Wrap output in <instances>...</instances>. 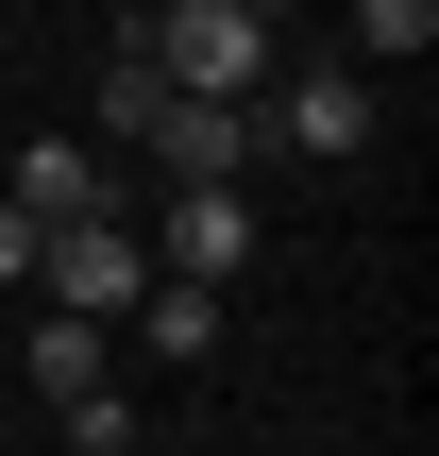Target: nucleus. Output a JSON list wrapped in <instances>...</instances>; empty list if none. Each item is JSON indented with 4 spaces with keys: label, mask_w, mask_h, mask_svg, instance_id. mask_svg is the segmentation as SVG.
<instances>
[{
    "label": "nucleus",
    "mask_w": 439,
    "mask_h": 456,
    "mask_svg": "<svg viewBox=\"0 0 439 456\" xmlns=\"http://www.w3.org/2000/svg\"><path fill=\"white\" fill-rule=\"evenodd\" d=\"M51 423H68V456H135V389H118V372H85Z\"/></svg>",
    "instance_id": "9d476101"
},
{
    "label": "nucleus",
    "mask_w": 439,
    "mask_h": 456,
    "mask_svg": "<svg viewBox=\"0 0 439 456\" xmlns=\"http://www.w3.org/2000/svg\"><path fill=\"white\" fill-rule=\"evenodd\" d=\"M254 17H271V34H288V17H305V0H254Z\"/></svg>",
    "instance_id": "ddd939ff"
},
{
    "label": "nucleus",
    "mask_w": 439,
    "mask_h": 456,
    "mask_svg": "<svg viewBox=\"0 0 439 456\" xmlns=\"http://www.w3.org/2000/svg\"><path fill=\"white\" fill-rule=\"evenodd\" d=\"M34 254H51V220H34V203H0V288H34Z\"/></svg>",
    "instance_id": "f8f14e48"
},
{
    "label": "nucleus",
    "mask_w": 439,
    "mask_h": 456,
    "mask_svg": "<svg viewBox=\"0 0 439 456\" xmlns=\"http://www.w3.org/2000/svg\"><path fill=\"white\" fill-rule=\"evenodd\" d=\"M152 271H203V288H237V271H254V203H237V186H169V220H152Z\"/></svg>",
    "instance_id": "39448f33"
},
{
    "label": "nucleus",
    "mask_w": 439,
    "mask_h": 456,
    "mask_svg": "<svg viewBox=\"0 0 439 456\" xmlns=\"http://www.w3.org/2000/svg\"><path fill=\"white\" fill-rule=\"evenodd\" d=\"M135 152H152L169 186H237V169L271 152V118H254V102H186V85H169V118H152Z\"/></svg>",
    "instance_id": "20e7f679"
},
{
    "label": "nucleus",
    "mask_w": 439,
    "mask_h": 456,
    "mask_svg": "<svg viewBox=\"0 0 439 456\" xmlns=\"http://www.w3.org/2000/svg\"><path fill=\"white\" fill-rule=\"evenodd\" d=\"M85 372H118V355H102V322H85V305H34V389L68 406Z\"/></svg>",
    "instance_id": "1a4fd4ad"
},
{
    "label": "nucleus",
    "mask_w": 439,
    "mask_h": 456,
    "mask_svg": "<svg viewBox=\"0 0 439 456\" xmlns=\"http://www.w3.org/2000/svg\"><path fill=\"white\" fill-rule=\"evenodd\" d=\"M118 322H135V355H152V372H186V355H220V322H237V305H220L203 271H152Z\"/></svg>",
    "instance_id": "0eeeda50"
},
{
    "label": "nucleus",
    "mask_w": 439,
    "mask_h": 456,
    "mask_svg": "<svg viewBox=\"0 0 439 456\" xmlns=\"http://www.w3.org/2000/svg\"><path fill=\"white\" fill-rule=\"evenodd\" d=\"M135 51H152L186 102H254V85H271V17H254V0H152Z\"/></svg>",
    "instance_id": "f257e3e1"
},
{
    "label": "nucleus",
    "mask_w": 439,
    "mask_h": 456,
    "mask_svg": "<svg viewBox=\"0 0 439 456\" xmlns=\"http://www.w3.org/2000/svg\"><path fill=\"white\" fill-rule=\"evenodd\" d=\"M355 51H439V0H355Z\"/></svg>",
    "instance_id": "9b49d317"
},
{
    "label": "nucleus",
    "mask_w": 439,
    "mask_h": 456,
    "mask_svg": "<svg viewBox=\"0 0 439 456\" xmlns=\"http://www.w3.org/2000/svg\"><path fill=\"white\" fill-rule=\"evenodd\" d=\"M0 203H34V220H102V203H135V186L102 169V135H34V152L0 169Z\"/></svg>",
    "instance_id": "423d86ee"
},
{
    "label": "nucleus",
    "mask_w": 439,
    "mask_h": 456,
    "mask_svg": "<svg viewBox=\"0 0 439 456\" xmlns=\"http://www.w3.org/2000/svg\"><path fill=\"white\" fill-rule=\"evenodd\" d=\"M152 288V254H135V220L102 203V220H51V254H34V305H85V322H118Z\"/></svg>",
    "instance_id": "f03ea898"
},
{
    "label": "nucleus",
    "mask_w": 439,
    "mask_h": 456,
    "mask_svg": "<svg viewBox=\"0 0 439 456\" xmlns=\"http://www.w3.org/2000/svg\"><path fill=\"white\" fill-rule=\"evenodd\" d=\"M254 118H271V152L355 169V152H372V68H288V102H254Z\"/></svg>",
    "instance_id": "7ed1b4c3"
},
{
    "label": "nucleus",
    "mask_w": 439,
    "mask_h": 456,
    "mask_svg": "<svg viewBox=\"0 0 439 456\" xmlns=\"http://www.w3.org/2000/svg\"><path fill=\"white\" fill-rule=\"evenodd\" d=\"M152 118H169V68H152V51H135V34H118V51H102V135H118V152H135V135H152Z\"/></svg>",
    "instance_id": "6e6552de"
}]
</instances>
